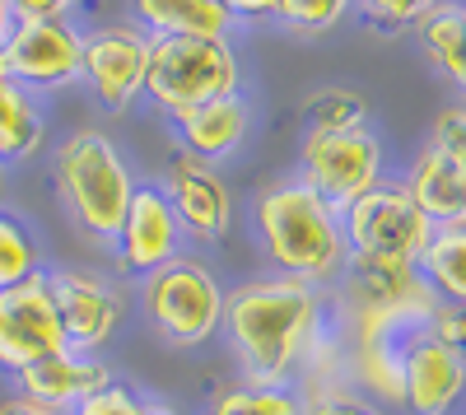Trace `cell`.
<instances>
[{
  "mask_svg": "<svg viewBox=\"0 0 466 415\" xmlns=\"http://www.w3.org/2000/svg\"><path fill=\"white\" fill-rule=\"evenodd\" d=\"M0 80H5V66H0Z\"/></svg>",
  "mask_w": 466,
  "mask_h": 415,
  "instance_id": "cell-37",
  "label": "cell"
},
{
  "mask_svg": "<svg viewBox=\"0 0 466 415\" xmlns=\"http://www.w3.org/2000/svg\"><path fill=\"white\" fill-rule=\"evenodd\" d=\"M5 80L28 94H56L80 80L85 70V33L70 19H15L0 47Z\"/></svg>",
  "mask_w": 466,
  "mask_h": 415,
  "instance_id": "cell-8",
  "label": "cell"
},
{
  "mask_svg": "<svg viewBox=\"0 0 466 415\" xmlns=\"http://www.w3.org/2000/svg\"><path fill=\"white\" fill-rule=\"evenodd\" d=\"M15 19H66L75 0H5Z\"/></svg>",
  "mask_w": 466,
  "mask_h": 415,
  "instance_id": "cell-31",
  "label": "cell"
},
{
  "mask_svg": "<svg viewBox=\"0 0 466 415\" xmlns=\"http://www.w3.org/2000/svg\"><path fill=\"white\" fill-rule=\"evenodd\" d=\"M360 10L378 28H410L430 10H439V0H360Z\"/></svg>",
  "mask_w": 466,
  "mask_h": 415,
  "instance_id": "cell-27",
  "label": "cell"
},
{
  "mask_svg": "<svg viewBox=\"0 0 466 415\" xmlns=\"http://www.w3.org/2000/svg\"><path fill=\"white\" fill-rule=\"evenodd\" d=\"M187 252V234L164 197V187H149L140 182L136 197L127 206V219L116 229V243H112V257H116V271L131 276V280H145L159 267H168L173 257Z\"/></svg>",
  "mask_w": 466,
  "mask_h": 415,
  "instance_id": "cell-12",
  "label": "cell"
},
{
  "mask_svg": "<svg viewBox=\"0 0 466 415\" xmlns=\"http://www.w3.org/2000/svg\"><path fill=\"white\" fill-rule=\"evenodd\" d=\"M430 145L448 159H461L466 164V103H448L439 117H434V131H430Z\"/></svg>",
  "mask_w": 466,
  "mask_h": 415,
  "instance_id": "cell-29",
  "label": "cell"
},
{
  "mask_svg": "<svg viewBox=\"0 0 466 415\" xmlns=\"http://www.w3.org/2000/svg\"><path fill=\"white\" fill-rule=\"evenodd\" d=\"M140 313L168 350H201L224 331V285L201 257H173L140 280Z\"/></svg>",
  "mask_w": 466,
  "mask_h": 415,
  "instance_id": "cell-4",
  "label": "cell"
},
{
  "mask_svg": "<svg viewBox=\"0 0 466 415\" xmlns=\"http://www.w3.org/2000/svg\"><path fill=\"white\" fill-rule=\"evenodd\" d=\"M420 276L443 304H466V224L461 229H434L420 257Z\"/></svg>",
  "mask_w": 466,
  "mask_h": 415,
  "instance_id": "cell-21",
  "label": "cell"
},
{
  "mask_svg": "<svg viewBox=\"0 0 466 415\" xmlns=\"http://www.w3.org/2000/svg\"><path fill=\"white\" fill-rule=\"evenodd\" d=\"M350 0H285L280 24H289L294 33H327L345 19Z\"/></svg>",
  "mask_w": 466,
  "mask_h": 415,
  "instance_id": "cell-26",
  "label": "cell"
},
{
  "mask_svg": "<svg viewBox=\"0 0 466 415\" xmlns=\"http://www.w3.org/2000/svg\"><path fill=\"white\" fill-rule=\"evenodd\" d=\"M140 415H182L173 401H159V397H145V410Z\"/></svg>",
  "mask_w": 466,
  "mask_h": 415,
  "instance_id": "cell-34",
  "label": "cell"
},
{
  "mask_svg": "<svg viewBox=\"0 0 466 415\" xmlns=\"http://www.w3.org/2000/svg\"><path fill=\"white\" fill-rule=\"evenodd\" d=\"M406 192L434 229H461L466 224V164L439 155L434 145H424L410 159Z\"/></svg>",
  "mask_w": 466,
  "mask_h": 415,
  "instance_id": "cell-17",
  "label": "cell"
},
{
  "mask_svg": "<svg viewBox=\"0 0 466 415\" xmlns=\"http://www.w3.org/2000/svg\"><path fill=\"white\" fill-rule=\"evenodd\" d=\"M145 410V397L131 388V383H107L103 392H94L89 401H80L70 415H140Z\"/></svg>",
  "mask_w": 466,
  "mask_h": 415,
  "instance_id": "cell-28",
  "label": "cell"
},
{
  "mask_svg": "<svg viewBox=\"0 0 466 415\" xmlns=\"http://www.w3.org/2000/svg\"><path fill=\"white\" fill-rule=\"evenodd\" d=\"M369 122V103L355 89H322L303 103V136H336Z\"/></svg>",
  "mask_w": 466,
  "mask_h": 415,
  "instance_id": "cell-22",
  "label": "cell"
},
{
  "mask_svg": "<svg viewBox=\"0 0 466 415\" xmlns=\"http://www.w3.org/2000/svg\"><path fill=\"white\" fill-rule=\"evenodd\" d=\"M299 182H308L336 215H345L369 187L382 182V140L373 136V127H350L336 136H303Z\"/></svg>",
  "mask_w": 466,
  "mask_h": 415,
  "instance_id": "cell-7",
  "label": "cell"
},
{
  "mask_svg": "<svg viewBox=\"0 0 466 415\" xmlns=\"http://www.w3.org/2000/svg\"><path fill=\"white\" fill-rule=\"evenodd\" d=\"M299 392V415H387L373 397H364L350 383H303Z\"/></svg>",
  "mask_w": 466,
  "mask_h": 415,
  "instance_id": "cell-25",
  "label": "cell"
},
{
  "mask_svg": "<svg viewBox=\"0 0 466 415\" xmlns=\"http://www.w3.org/2000/svg\"><path fill=\"white\" fill-rule=\"evenodd\" d=\"M19 383V397L47 406V410H61L70 415L80 401H89L94 392H103L112 383V369L98 359V355H75V350H61V355H47L28 369L15 373Z\"/></svg>",
  "mask_w": 466,
  "mask_h": 415,
  "instance_id": "cell-15",
  "label": "cell"
},
{
  "mask_svg": "<svg viewBox=\"0 0 466 415\" xmlns=\"http://www.w3.org/2000/svg\"><path fill=\"white\" fill-rule=\"evenodd\" d=\"M0 201H5V168H0Z\"/></svg>",
  "mask_w": 466,
  "mask_h": 415,
  "instance_id": "cell-36",
  "label": "cell"
},
{
  "mask_svg": "<svg viewBox=\"0 0 466 415\" xmlns=\"http://www.w3.org/2000/svg\"><path fill=\"white\" fill-rule=\"evenodd\" d=\"M206 415H299V392L294 388H252V383H238V388H224Z\"/></svg>",
  "mask_w": 466,
  "mask_h": 415,
  "instance_id": "cell-24",
  "label": "cell"
},
{
  "mask_svg": "<svg viewBox=\"0 0 466 415\" xmlns=\"http://www.w3.org/2000/svg\"><path fill=\"white\" fill-rule=\"evenodd\" d=\"M52 182H56V197H61L75 229L89 243L112 248L116 229L127 219V206L140 187L122 159V149L112 145V136H103L98 127H80L66 140H56Z\"/></svg>",
  "mask_w": 466,
  "mask_h": 415,
  "instance_id": "cell-3",
  "label": "cell"
},
{
  "mask_svg": "<svg viewBox=\"0 0 466 415\" xmlns=\"http://www.w3.org/2000/svg\"><path fill=\"white\" fill-rule=\"evenodd\" d=\"M43 276V252H37V238L28 234V224L0 210V294Z\"/></svg>",
  "mask_w": 466,
  "mask_h": 415,
  "instance_id": "cell-23",
  "label": "cell"
},
{
  "mask_svg": "<svg viewBox=\"0 0 466 415\" xmlns=\"http://www.w3.org/2000/svg\"><path fill=\"white\" fill-rule=\"evenodd\" d=\"M420 47L457 89H466V0H439V10H430L420 24Z\"/></svg>",
  "mask_w": 466,
  "mask_h": 415,
  "instance_id": "cell-20",
  "label": "cell"
},
{
  "mask_svg": "<svg viewBox=\"0 0 466 415\" xmlns=\"http://www.w3.org/2000/svg\"><path fill=\"white\" fill-rule=\"evenodd\" d=\"M10 28H15V15H10V5H5V0H0V47H5Z\"/></svg>",
  "mask_w": 466,
  "mask_h": 415,
  "instance_id": "cell-35",
  "label": "cell"
},
{
  "mask_svg": "<svg viewBox=\"0 0 466 415\" xmlns=\"http://www.w3.org/2000/svg\"><path fill=\"white\" fill-rule=\"evenodd\" d=\"M131 15L149 37H228L233 28L224 0H131Z\"/></svg>",
  "mask_w": 466,
  "mask_h": 415,
  "instance_id": "cell-18",
  "label": "cell"
},
{
  "mask_svg": "<svg viewBox=\"0 0 466 415\" xmlns=\"http://www.w3.org/2000/svg\"><path fill=\"white\" fill-rule=\"evenodd\" d=\"M164 197L182 224L187 243H219L233 224V192L228 182L219 177L215 164H201L191 155H173L168 168H164Z\"/></svg>",
  "mask_w": 466,
  "mask_h": 415,
  "instance_id": "cell-13",
  "label": "cell"
},
{
  "mask_svg": "<svg viewBox=\"0 0 466 415\" xmlns=\"http://www.w3.org/2000/svg\"><path fill=\"white\" fill-rule=\"evenodd\" d=\"M168 122L182 140V155L201 159V164H219V159H233L243 149V140L252 131V107L243 94H233V98H215L201 107L173 112Z\"/></svg>",
  "mask_w": 466,
  "mask_h": 415,
  "instance_id": "cell-16",
  "label": "cell"
},
{
  "mask_svg": "<svg viewBox=\"0 0 466 415\" xmlns=\"http://www.w3.org/2000/svg\"><path fill=\"white\" fill-rule=\"evenodd\" d=\"M149 52L154 37L136 19H116L98 24L85 33V70L80 80L98 98L103 112H127L145 94V75H149Z\"/></svg>",
  "mask_w": 466,
  "mask_h": 415,
  "instance_id": "cell-9",
  "label": "cell"
},
{
  "mask_svg": "<svg viewBox=\"0 0 466 415\" xmlns=\"http://www.w3.org/2000/svg\"><path fill=\"white\" fill-rule=\"evenodd\" d=\"M340 229L350 243V257H373V261H401L420 267L424 248L434 238V224L410 201L406 182H378L340 215Z\"/></svg>",
  "mask_w": 466,
  "mask_h": 415,
  "instance_id": "cell-6",
  "label": "cell"
},
{
  "mask_svg": "<svg viewBox=\"0 0 466 415\" xmlns=\"http://www.w3.org/2000/svg\"><path fill=\"white\" fill-rule=\"evenodd\" d=\"M70 350L47 271L0 294V373H19L47 355Z\"/></svg>",
  "mask_w": 466,
  "mask_h": 415,
  "instance_id": "cell-11",
  "label": "cell"
},
{
  "mask_svg": "<svg viewBox=\"0 0 466 415\" xmlns=\"http://www.w3.org/2000/svg\"><path fill=\"white\" fill-rule=\"evenodd\" d=\"M224 10L233 19H280L285 0H224Z\"/></svg>",
  "mask_w": 466,
  "mask_h": 415,
  "instance_id": "cell-32",
  "label": "cell"
},
{
  "mask_svg": "<svg viewBox=\"0 0 466 415\" xmlns=\"http://www.w3.org/2000/svg\"><path fill=\"white\" fill-rule=\"evenodd\" d=\"M238 85H243V70L228 37H154L145 94L168 117L215 98H233Z\"/></svg>",
  "mask_w": 466,
  "mask_h": 415,
  "instance_id": "cell-5",
  "label": "cell"
},
{
  "mask_svg": "<svg viewBox=\"0 0 466 415\" xmlns=\"http://www.w3.org/2000/svg\"><path fill=\"white\" fill-rule=\"evenodd\" d=\"M56 313L66 327V341L75 355H98L127 322V289L112 285L98 271H80V267H56L47 271Z\"/></svg>",
  "mask_w": 466,
  "mask_h": 415,
  "instance_id": "cell-10",
  "label": "cell"
},
{
  "mask_svg": "<svg viewBox=\"0 0 466 415\" xmlns=\"http://www.w3.org/2000/svg\"><path fill=\"white\" fill-rule=\"evenodd\" d=\"M434 331L443 336L448 346H457L466 355V304H443L439 318H434Z\"/></svg>",
  "mask_w": 466,
  "mask_h": 415,
  "instance_id": "cell-30",
  "label": "cell"
},
{
  "mask_svg": "<svg viewBox=\"0 0 466 415\" xmlns=\"http://www.w3.org/2000/svg\"><path fill=\"white\" fill-rule=\"evenodd\" d=\"M252 229L266 267L303 285H336L345 276L350 243L340 215L299 177H280L252 197Z\"/></svg>",
  "mask_w": 466,
  "mask_h": 415,
  "instance_id": "cell-2",
  "label": "cell"
},
{
  "mask_svg": "<svg viewBox=\"0 0 466 415\" xmlns=\"http://www.w3.org/2000/svg\"><path fill=\"white\" fill-rule=\"evenodd\" d=\"M401 379H406L401 410H410V415H448L466 397V355L457 346H448L430 327V331L410 336L406 359H401Z\"/></svg>",
  "mask_w": 466,
  "mask_h": 415,
  "instance_id": "cell-14",
  "label": "cell"
},
{
  "mask_svg": "<svg viewBox=\"0 0 466 415\" xmlns=\"http://www.w3.org/2000/svg\"><path fill=\"white\" fill-rule=\"evenodd\" d=\"M0 415H61V410H47V406H37V401H28V397H0Z\"/></svg>",
  "mask_w": 466,
  "mask_h": 415,
  "instance_id": "cell-33",
  "label": "cell"
},
{
  "mask_svg": "<svg viewBox=\"0 0 466 415\" xmlns=\"http://www.w3.org/2000/svg\"><path fill=\"white\" fill-rule=\"evenodd\" d=\"M47 140V117L37 107V94L0 80V164L33 159Z\"/></svg>",
  "mask_w": 466,
  "mask_h": 415,
  "instance_id": "cell-19",
  "label": "cell"
},
{
  "mask_svg": "<svg viewBox=\"0 0 466 415\" xmlns=\"http://www.w3.org/2000/svg\"><path fill=\"white\" fill-rule=\"evenodd\" d=\"M331 336V299L318 285L257 276L224 294V341L252 388H299Z\"/></svg>",
  "mask_w": 466,
  "mask_h": 415,
  "instance_id": "cell-1",
  "label": "cell"
}]
</instances>
